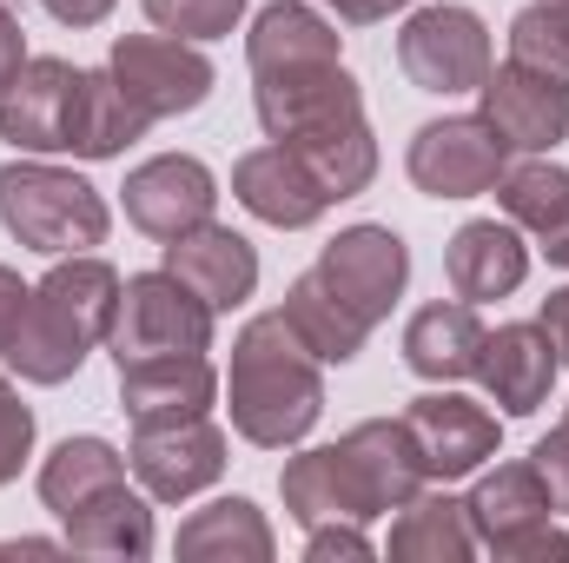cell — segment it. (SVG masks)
<instances>
[{
	"instance_id": "obj_12",
	"label": "cell",
	"mask_w": 569,
	"mask_h": 563,
	"mask_svg": "<svg viewBox=\"0 0 569 563\" xmlns=\"http://www.w3.org/2000/svg\"><path fill=\"white\" fill-rule=\"evenodd\" d=\"M477 100H483V127L510 152H550L569 140V80H557V73L503 60L483 73Z\"/></svg>"
},
{
	"instance_id": "obj_37",
	"label": "cell",
	"mask_w": 569,
	"mask_h": 563,
	"mask_svg": "<svg viewBox=\"0 0 569 563\" xmlns=\"http://www.w3.org/2000/svg\"><path fill=\"white\" fill-rule=\"evenodd\" d=\"M27 298H33V285H20L13 266H0V358H7V345H13V332L27 318Z\"/></svg>"
},
{
	"instance_id": "obj_29",
	"label": "cell",
	"mask_w": 569,
	"mask_h": 563,
	"mask_svg": "<svg viewBox=\"0 0 569 563\" xmlns=\"http://www.w3.org/2000/svg\"><path fill=\"white\" fill-rule=\"evenodd\" d=\"M470 551H477V531H470L463 497L418 491L391 524V557L398 563H463Z\"/></svg>"
},
{
	"instance_id": "obj_11",
	"label": "cell",
	"mask_w": 569,
	"mask_h": 563,
	"mask_svg": "<svg viewBox=\"0 0 569 563\" xmlns=\"http://www.w3.org/2000/svg\"><path fill=\"white\" fill-rule=\"evenodd\" d=\"M252 107H259V127L266 140H305V134H325L351 113H365V93L358 80L345 73V60H311V67H279V73H252Z\"/></svg>"
},
{
	"instance_id": "obj_5",
	"label": "cell",
	"mask_w": 569,
	"mask_h": 563,
	"mask_svg": "<svg viewBox=\"0 0 569 563\" xmlns=\"http://www.w3.org/2000/svg\"><path fill=\"white\" fill-rule=\"evenodd\" d=\"M477 551L497 563H537V557H569V531H557V504L550 484L537 477V464H497L477 477V491L463 497Z\"/></svg>"
},
{
	"instance_id": "obj_33",
	"label": "cell",
	"mask_w": 569,
	"mask_h": 563,
	"mask_svg": "<svg viewBox=\"0 0 569 563\" xmlns=\"http://www.w3.org/2000/svg\"><path fill=\"white\" fill-rule=\"evenodd\" d=\"M510 60H523V67H537V73L569 80V40H563V27H557L537 0L510 20Z\"/></svg>"
},
{
	"instance_id": "obj_1",
	"label": "cell",
	"mask_w": 569,
	"mask_h": 563,
	"mask_svg": "<svg viewBox=\"0 0 569 563\" xmlns=\"http://www.w3.org/2000/svg\"><path fill=\"white\" fill-rule=\"evenodd\" d=\"M120 273L93 253H67L53 259V273L33 285L27 298V318L7 345V365L27 378V385H67L87 352L113 332V312H120Z\"/></svg>"
},
{
	"instance_id": "obj_36",
	"label": "cell",
	"mask_w": 569,
	"mask_h": 563,
	"mask_svg": "<svg viewBox=\"0 0 569 563\" xmlns=\"http://www.w3.org/2000/svg\"><path fill=\"white\" fill-rule=\"evenodd\" d=\"M378 544L365 537V524H351V517H331V524H311V544H305V557L311 563H331V557H371Z\"/></svg>"
},
{
	"instance_id": "obj_18",
	"label": "cell",
	"mask_w": 569,
	"mask_h": 563,
	"mask_svg": "<svg viewBox=\"0 0 569 563\" xmlns=\"http://www.w3.org/2000/svg\"><path fill=\"white\" fill-rule=\"evenodd\" d=\"M338 451H345V464H351V477H358V491H365V511H371V517L405 511V504L430 484L425 457H418V444H411L405 418L351 424V431L338 437Z\"/></svg>"
},
{
	"instance_id": "obj_31",
	"label": "cell",
	"mask_w": 569,
	"mask_h": 563,
	"mask_svg": "<svg viewBox=\"0 0 569 563\" xmlns=\"http://www.w3.org/2000/svg\"><path fill=\"white\" fill-rule=\"evenodd\" d=\"M497 206H503V219L517 226V233H557L569 219V172L550 159V152H530L523 166H503V179H497Z\"/></svg>"
},
{
	"instance_id": "obj_43",
	"label": "cell",
	"mask_w": 569,
	"mask_h": 563,
	"mask_svg": "<svg viewBox=\"0 0 569 563\" xmlns=\"http://www.w3.org/2000/svg\"><path fill=\"white\" fill-rule=\"evenodd\" d=\"M537 7H543V13H550L557 27H563V40H569V0H537Z\"/></svg>"
},
{
	"instance_id": "obj_23",
	"label": "cell",
	"mask_w": 569,
	"mask_h": 563,
	"mask_svg": "<svg viewBox=\"0 0 569 563\" xmlns=\"http://www.w3.org/2000/svg\"><path fill=\"white\" fill-rule=\"evenodd\" d=\"M279 491H284V511L311 531V524H331V517H351V524H371L365 511V491L345 464L338 444H318V451H298L291 464L279 471Z\"/></svg>"
},
{
	"instance_id": "obj_38",
	"label": "cell",
	"mask_w": 569,
	"mask_h": 563,
	"mask_svg": "<svg viewBox=\"0 0 569 563\" xmlns=\"http://www.w3.org/2000/svg\"><path fill=\"white\" fill-rule=\"evenodd\" d=\"M20 67H27V33H20V20L7 13V0H0V87H7Z\"/></svg>"
},
{
	"instance_id": "obj_42",
	"label": "cell",
	"mask_w": 569,
	"mask_h": 563,
	"mask_svg": "<svg viewBox=\"0 0 569 563\" xmlns=\"http://www.w3.org/2000/svg\"><path fill=\"white\" fill-rule=\"evenodd\" d=\"M543 259H550V266H563V273H569V219L557 226V233H543Z\"/></svg>"
},
{
	"instance_id": "obj_40",
	"label": "cell",
	"mask_w": 569,
	"mask_h": 563,
	"mask_svg": "<svg viewBox=\"0 0 569 563\" xmlns=\"http://www.w3.org/2000/svg\"><path fill=\"white\" fill-rule=\"evenodd\" d=\"M537 325L550 332V345H557V358L569 365V285H563V292H550V298H543V318H537Z\"/></svg>"
},
{
	"instance_id": "obj_17",
	"label": "cell",
	"mask_w": 569,
	"mask_h": 563,
	"mask_svg": "<svg viewBox=\"0 0 569 563\" xmlns=\"http://www.w3.org/2000/svg\"><path fill=\"white\" fill-rule=\"evenodd\" d=\"M166 273L172 279H186L212 312H239L252 292H259V253H252V239L246 233H232V226H192V233H179V239H166Z\"/></svg>"
},
{
	"instance_id": "obj_30",
	"label": "cell",
	"mask_w": 569,
	"mask_h": 563,
	"mask_svg": "<svg viewBox=\"0 0 569 563\" xmlns=\"http://www.w3.org/2000/svg\"><path fill=\"white\" fill-rule=\"evenodd\" d=\"M67 551H87V557H152V504L140 491L113 484L107 497H93L87 511L67 517Z\"/></svg>"
},
{
	"instance_id": "obj_7",
	"label": "cell",
	"mask_w": 569,
	"mask_h": 563,
	"mask_svg": "<svg viewBox=\"0 0 569 563\" xmlns=\"http://www.w3.org/2000/svg\"><path fill=\"white\" fill-rule=\"evenodd\" d=\"M107 67L146 120H179L212 100V60L179 33H120Z\"/></svg>"
},
{
	"instance_id": "obj_21",
	"label": "cell",
	"mask_w": 569,
	"mask_h": 563,
	"mask_svg": "<svg viewBox=\"0 0 569 563\" xmlns=\"http://www.w3.org/2000/svg\"><path fill=\"white\" fill-rule=\"evenodd\" d=\"M219 398V372L199 358H140V365H120V412L140 418H199L212 412Z\"/></svg>"
},
{
	"instance_id": "obj_25",
	"label": "cell",
	"mask_w": 569,
	"mask_h": 563,
	"mask_svg": "<svg viewBox=\"0 0 569 563\" xmlns=\"http://www.w3.org/2000/svg\"><path fill=\"white\" fill-rule=\"evenodd\" d=\"M172 551L199 563H266L279 544H272V524L252 497H219V504H206L179 524Z\"/></svg>"
},
{
	"instance_id": "obj_13",
	"label": "cell",
	"mask_w": 569,
	"mask_h": 563,
	"mask_svg": "<svg viewBox=\"0 0 569 563\" xmlns=\"http://www.w3.org/2000/svg\"><path fill=\"white\" fill-rule=\"evenodd\" d=\"M80 73L60 53H33L7 87H0V140L13 152H67L73 134V100H80Z\"/></svg>"
},
{
	"instance_id": "obj_16",
	"label": "cell",
	"mask_w": 569,
	"mask_h": 563,
	"mask_svg": "<svg viewBox=\"0 0 569 563\" xmlns=\"http://www.w3.org/2000/svg\"><path fill=\"white\" fill-rule=\"evenodd\" d=\"M232 192H239V206L252 213V219H266V226H279V233H305V226H318L325 213H331V192L311 179V166L291 152V146H252L239 166H232Z\"/></svg>"
},
{
	"instance_id": "obj_27",
	"label": "cell",
	"mask_w": 569,
	"mask_h": 563,
	"mask_svg": "<svg viewBox=\"0 0 569 563\" xmlns=\"http://www.w3.org/2000/svg\"><path fill=\"white\" fill-rule=\"evenodd\" d=\"M113 484H127V457L107 437H67L53 444V457L40 464V504L67 524L73 511H87L93 497H107Z\"/></svg>"
},
{
	"instance_id": "obj_20",
	"label": "cell",
	"mask_w": 569,
	"mask_h": 563,
	"mask_svg": "<svg viewBox=\"0 0 569 563\" xmlns=\"http://www.w3.org/2000/svg\"><path fill=\"white\" fill-rule=\"evenodd\" d=\"M443 273H450V292L463 305L510 298L530 279V246H523V233L510 219H470V226H457V239L443 253Z\"/></svg>"
},
{
	"instance_id": "obj_28",
	"label": "cell",
	"mask_w": 569,
	"mask_h": 563,
	"mask_svg": "<svg viewBox=\"0 0 569 563\" xmlns=\"http://www.w3.org/2000/svg\"><path fill=\"white\" fill-rule=\"evenodd\" d=\"M279 312H284V325L298 332V345H305L318 365H351V358L365 352V338H371V325H365L345 298H331V292L318 285V273L291 279Z\"/></svg>"
},
{
	"instance_id": "obj_19",
	"label": "cell",
	"mask_w": 569,
	"mask_h": 563,
	"mask_svg": "<svg viewBox=\"0 0 569 563\" xmlns=\"http://www.w3.org/2000/svg\"><path fill=\"white\" fill-rule=\"evenodd\" d=\"M557 345L543 325H497L483 332V352H477V378L490 392V405H503L510 418H530L543 412L550 385H557Z\"/></svg>"
},
{
	"instance_id": "obj_4",
	"label": "cell",
	"mask_w": 569,
	"mask_h": 563,
	"mask_svg": "<svg viewBox=\"0 0 569 563\" xmlns=\"http://www.w3.org/2000/svg\"><path fill=\"white\" fill-rule=\"evenodd\" d=\"M212 325L219 312L192 292L186 279L159 273H133L120 285V312H113V365H140V358H199L212 352Z\"/></svg>"
},
{
	"instance_id": "obj_22",
	"label": "cell",
	"mask_w": 569,
	"mask_h": 563,
	"mask_svg": "<svg viewBox=\"0 0 569 563\" xmlns=\"http://www.w3.org/2000/svg\"><path fill=\"white\" fill-rule=\"evenodd\" d=\"M345 33L311 7V0H272L259 7L252 33H246V60L252 73H279V67H311V60H338Z\"/></svg>"
},
{
	"instance_id": "obj_2",
	"label": "cell",
	"mask_w": 569,
	"mask_h": 563,
	"mask_svg": "<svg viewBox=\"0 0 569 563\" xmlns=\"http://www.w3.org/2000/svg\"><path fill=\"white\" fill-rule=\"evenodd\" d=\"M232 431L259 451L298 444L311 424L325 418V378L318 358L298 345V332L284 325V312H259L239 338H232Z\"/></svg>"
},
{
	"instance_id": "obj_8",
	"label": "cell",
	"mask_w": 569,
	"mask_h": 563,
	"mask_svg": "<svg viewBox=\"0 0 569 563\" xmlns=\"http://www.w3.org/2000/svg\"><path fill=\"white\" fill-rule=\"evenodd\" d=\"M398 67L425 93H477L490 73V27L470 7H418L398 33Z\"/></svg>"
},
{
	"instance_id": "obj_35",
	"label": "cell",
	"mask_w": 569,
	"mask_h": 563,
	"mask_svg": "<svg viewBox=\"0 0 569 563\" xmlns=\"http://www.w3.org/2000/svg\"><path fill=\"white\" fill-rule=\"evenodd\" d=\"M530 464H537V477L550 484V504H557V517H569V418L557 424L550 437H537Z\"/></svg>"
},
{
	"instance_id": "obj_41",
	"label": "cell",
	"mask_w": 569,
	"mask_h": 563,
	"mask_svg": "<svg viewBox=\"0 0 569 563\" xmlns=\"http://www.w3.org/2000/svg\"><path fill=\"white\" fill-rule=\"evenodd\" d=\"M325 7H338V20H351V27H371V20H391L411 0H325Z\"/></svg>"
},
{
	"instance_id": "obj_9",
	"label": "cell",
	"mask_w": 569,
	"mask_h": 563,
	"mask_svg": "<svg viewBox=\"0 0 569 563\" xmlns=\"http://www.w3.org/2000/svg\"><path fill=\"white\" fill-rule=\"evenodd\" d=\"M510 166V146L483 127V113H443L411 134V152H405V172L411 186L430 192V199H477V192H497Z\"/></svg>"
},
{
	"instance_id": "obj_34",
	"label": "cell",
	"mask_w": 569,
	"mask_h": 563,
	"mask_svg": "<svg viewBox=\"0 0 569 563\" xmlns=\"http://www.w3.org/2000/svg\"><path fill=\"white\" fill-rule=\"evenodd\" d=\"M27 457H33V412H27L20 392L0 378V484H13Z\"/></svg>"
},
{
	"instance_id": "obj_39",
	"label": "cell",
	"mask_w": 569,
	"mask_h": 563,
	"mask_svg": "<svg viewBox=\"0 0 569 563\" xmlns=\"http://www.w3.org/2000/svg\"><path fill=\"white\" fill-rule=\"evenodd\" d=\"M60 27H100L107 13H113V0H40Z\"/></svg>"
},
{
	"instance_id": "obj_10",
	"label": "cell",
	"mask_w": 569,
	"mask_h": 563,
	"mask_svg": "<svg viewBox=\"0 0 569 563\" xmlns=\"http://www.w3.org/2000/svg\"><path fill=\"white\" fill-rule=\"evenodd\" d=\"M318 285L331 298H345L365 325L391 318V305L405 298V279H411V246L391 233V226H345L325 253H318Z\"/></svg>"
},
{
	"instance_id": "obj_24",
	"label": "cell",
	"mask_w": 569,
	"mask_h": 563,
	"mask_svg": "<svg viewBox=\"0 0 569 563\" xmlns=\"http://www.w3.org/2000/svg\"><path fill=\"white\" fill-rule=\"evenodd\" d=\"M477 352H483V325H477V305H425L411 325H405V365L430 378V385H457V378H477Z\"/></svg>"
},
{
	"instance_id": "obj_26",
	"label": "cell",
	"mask_w": 569,
	"mask_h": 563,
	"mask_svg": "<svg viewBox=\"0 0 569 563\" xmlns=\"http://www.w3.org/2000/svg\"><path fill=\"white\" fill-rule=\"evenodd\" d=\"M146 127H152V120L127 100V87L113 80V67H87V73H80V100H73L67 152H80V159H120Z\"/></svg>"
},
{
	"instance_id": "obj_32",
	"label": "cell",
	"mask_w": 569,
	"mask_h": 563,
	"mask_svg": "<svg viewBox=\"0 0 569 563\" xmlns=\"http://www.w3.org/2000/svg\"><path fill=\"white\" fill-rule=\"evenodd\" d=\"M146 20L179 40H226L246 13V0H140Z\"/></svg>"
},
{
	"instance_id": "obj_14",
	"label": "cell",
	"mask_w": 569,
	"mask_h": 563,
	"mask_svg": "<svg viewBox=\"0 0 569 563\" xmlns=\"http://www.w3.org/2000/svg\"><path fill=\"white\" fill-rule=\"evenodd\" d=\"M120 192H127V219L140 226L146 239H159V246L192 233V226H206L212 206H219V179L192 152H159V159L133 166Z\"/></svg>"
},
{
	"instance_id": "obj_3",
	"label": "cell",
	"mask_w": 569,
	"mask_h": 563,
	"mask_svg": "<svg viewBox=\"0 0 569 563\" xmlns=\"http://www.w3.org/2000/svg\"><path fill=\"white\" fill-rule=\"evenodd\" d=\"M0 226H7L27 253L67 259V253L107 246L113 213H107L100 186H87L80 172L47 166V159H7V166H0Z\"/></svg>"
},
{
	"instance_id": "obj_15",
	"label": "cell",
	"mask_w": 569,
	"mask_h": 563,
	"mask_svg": "<svg viewBox=\"0 0 569 563\" xmlns=\"http://www.w3.org/2000/svg\"><path fill=\"white\" fill-rule=\"evenodd\" d=\"M405 431H411V444H418V457H425V477H437V484L483 471V457H497V437H503L483 405H470V398H457V392H425V398H411V405H405Z\"/></svg>"
},
{
	"instance_id": "obj_6",
	"label": "cell",
	"mask_w": 569,
	"mask_h": 563,
	"mask_svg": "<svg viewBox=\"0 0 569 563\" xmlns=\"http://www.w3.org/2000/svg\"><path fill=\"white\" fill-rule=\"evenodd\" d=\"M127 471L140 477L146 497L159 504H186L206 484L226 477V431L206 418H140L127 444Z\"/></svg>"
}]
</instances>
